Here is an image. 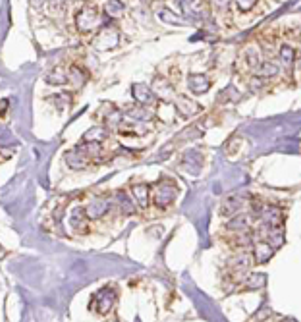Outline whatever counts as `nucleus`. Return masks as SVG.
I'll return each instance as SVG.
<instances>
[{"instance_id": "393cba45", "label": "nucleus", "mask_w": 301, "mask_h": 322, "mask_svg": "<svg viewBox=\"0 0 301 322\" xmlns=\"http://www.w3.org/2000/svg\"><path fill=\"white\" fill-rule=\"evenodd\" d=\"M52 103H56V108L64 110L72 104V93H60V95H54L52 97Z\"/></svg>"}, {"instance_id": "423d86ee", "label": "nucleus", "mask_w": 301, "mask_h": 322, "mask_svg": "<svg viewBox=\"0 0 301 322\" xmlns=\"http://www.w3.org/2000/svg\"><path fill=\"white\" fill-rule=\"evenodd\" d=\"M174 108L186 118L201 112V104L195 103V101H189V97H186V95H178V97L174 99Z\"/></svg>"}, {"instance_id": "412c9836", "label": "nucleus", "mask_w": 301, "mask_h": 322, "mask_svg": "<svg viewBox=\"0 0 301 322\" xmlns=\"http://www.w3.org/2000/svg\"><path fill=\"white\" fill-rule=\"evenodd\" d=\"M116 197H118V206H120V210H122V214H126V216H131L133 212H135V206H133V201L129 199L128 195L124 193V191H118L116 193Z\"/></svg>"}, {"instance_id": "4be33fe9", "label": "nucleus", "mask_w": 301, "mask_h": 322, "mask_svg": "<svg viewBox=\"0 0 301 322\" xmlns=\"http://www.w3.org/2000/svg\"><path fill=\"white\" fill-rule=\"evenodd\" d=\"M242 208V201L240 199H234V197H230L226 199L222 206H220V214H224V216H236V212Z\"/></svg>"}, {"instance_id": "dca6fc26", "label": "nucleus", "mask_w": 301, "mask_h": 322, "mask_svg": "<svg viewBox=\"0 0 301 322\" xmlns=\"http://www.w3.org/2000/svg\"><path fill=\"white\" fill-rule=\"evenodd\" d=\"M102 10H104V15L108 19H118V17H122V15L126 14V6L120 0H106Z\"/></svg>"}, {"instance_id": "f257e3e1", "label": "nucleus", "mask_w": 301, "mask_h": 322, "mask_svg": "<svg viewBox=\"0 0 301 322\" xmlns=\"http://www.w3.org/2000/svg\"><path fill=\"white\" fill-rule=\"evenodd\" d=\"M102 23H104V19L100 15V10L95 6H85L75 15V25L81 33H93L99 27H104Z\"/></svg>"}, {"instance_id": "7c9ffc66", "label": "nucleus", "mask_w": 301, "mask_h": 322, "mask_svg": "<svg viewBox=\"0 0 301 322\" xmlns=\"http://www.w3.org/2000/svg\"><path fill=\"white\" fill-rule=\"evenodd\" d=\"M6 108H8V101H2V116H4V112H6Z\"/></svg>"}, {"instance_id": "f8f14e48", "label": "nucleus", "mask_w": 301, "mask_h": 322, "mask_svg": "<svg viewBox=\"0 0 301 322\" xmlns=\"http://www.w3.org/2000/svg\"><path fill=\"white\" fill-rule=\"evenodd\" d=\"M66 162H68V166L73 168V170H85L87 166H89V157L83 155V153L75 147V151H68V153H66Z\"/></svg>"}, {"instance_id": "1a4fd4ad", "label": "nucleus", "mask_w": 301, "mask_h": 322, "mask_svg": "<svg viewBox=\"0 0 301 322\" xmlns=\"http://www.w3.org/2000/svg\"><path fill=\"white\" fill-rule=\"evenodd\" d=\"M110 206H112V201H108V199H95L85 206L87 216H89V220H97L104 216L110 210Z\"/></svg>"}, {"instance_id": "20e7f679", "label": "nucleus", "mask_w": 301, "mask_h": 322, "mask_svg": "<svg viewBox=\"0 0 301 322\" xmlns=\"http://www.w3.org/2000/svg\"><path fill=\"white\" fill-rule=\"evenodd\" d=\"M153 93H155V97H158V101H162V103H174V99L178 97L172 87V83L166 77H155Z\"/></svg>"}, {"instance_id": "9b49d317", "label": "nucleus", "mask_w": 301, "mask_h": 322, "mask_svg": "<svg viewBox=\"0 0 301 322\" xmlns=\"http://www.w3.org/2000/svg\"><path fill=\"white\" fill-rule=\"evenodd\" d=\"M273 255H274L273 243H269V241H259V243H255V249H253L255 264H265Z\"/></svg>"}, {"instance_id": "cd10ccee", "label": "nucleus", "mask_w": 301, "mask_h": 322, "mask_svg": "<svg viewBox=\"0 0 301 322\" xmlns=\"http://www.w3.org/2000/svg\"><path fill=\"white\" fill-rule=\"evenodd\" d=\"M232 2H234L242 12H249V10L255 6V2H257V0H232Z\"/></svg>"}, {"instance_id": "39448f33", "label": "nucleus", "mask_w": 301, "mask_h": 322, "mask_svg": "<svg viewBox=\"0 0 301 322\" xmlns=\"http://www.w3.org/2000/svg\"><path fill=\"white\" fill-rule=\"evenodd\" d=\"M95 301H97V311H99L100 315H106L110 309L114 307L116 290H114V288H110V286L102 288V290H99V293H97Z\"/></svg>"}, {"instance_id": "4468645a", "label": "nucleus", "mask_w": 301, "mask_h": 322, "mask_svg": "<svg viewBox=\"0 0 301 322\" xmlns=\"http://www.w3.org/2000/svg\"><path fill=\"white\" fill-rule=\"evenodd\" d=\"M108 137V128L106 126H93V128H89L85 133H83V141L87 143H102L104 139Z\"/></svg>"}, {"instance_id": "a211bd4d", "label": "nucleus", "mask_w": 301, "mask_h": 322, "mask_svg": "<svg viewBox=\"0 0 301 322\" xmlns=\"http://www.w3.org/2000/svg\"><path fill=\"white\" fill-rule=\"evenodd\" d=\"M131 195L135 199V203L139 206H147L149 205V197H151V187L145 185V183H137V185H131Z\"/></svg>"}, {"instance_id": "c85d7f7f", "label": "nucleus", "mask_w": 301, "mask_h": 322, "mask_svg": "<svg viewBox=\"0 0 301 322\" xmlns=\"http://www.w3.org/2000/svg\"><path fill=\"white\" fill-rule=\"evenodd\" d=\"M211 4L216 12H226L230 6V0H211Z\"/></svg>"}, {"instance_id": "f3484780", "label": "nucleus", "mask_w": 301, "mask_h": 322, "mask_svg": "<svg viewBox=\"0 0 301 322\" xmlns=\"http://www.w3.org/2000/svg\"><path fill=\"white\" fill-rule=\"evenodd\" d=\"M255 263V259H253V253H240V255H236L234 259H230L228 261V266L232 270H236V272H240V270H245L249 264Z\"/></svg>"}, {"instance_id": "9d476101", "label": "nucleus", "mask_w": 301, "mask_h": 322, "mask_svg": "<svg viewBox=\"0 0 301 322\" xmlns=\"http://www.w3.org/2000/svg\"><path fill=\"white\" fill-rule=\"evenodd\" d=\"M261 218L267 226H280L282 224V210L278 206H273V205H267L261 208Z\"/></svg>"}, {"instance_id": "6ab92c4d", "label": "nucleus", "mask_w": 301, "mask_h": 322, "mask_svg": "<svg viewBox=\"0 0 301 322\" xmlns=\"http://www.w3.org/2000/svg\"><path fill=\"white\" fill-rule=\"evenodd\" d=\"M126 114H128L129 118L145 120V122H149V120H153V118H155V112H151L149 108H145V104H139V106H129L128 110H126Z\"/></svg>"}, {"instance_id": "7ed1b4c3", "label": "nucleus", "mask_w": 301, "mask_h": 322, "mask_svg": "<svg viewBox=\"0 0 301 322\" xmlns=\"http://www.w3.org/2000/svg\"><path fill=\"white\" fill-rule=\"evenodd\" d=\"M120 43V33L114 27H100V31L97 33V37L93 39V48L95 50H110L116 48Z\"/></svg>"}, {"instance_id": "aec40b11", "label": "nucleus", "mask_w": 301, "mask_h": 322, "mask_svg": "<svg viewBox=\"0 0 301 322\" xmlns=\"http://www.w3.org/2000/svg\"><path fill=\"white\" fill-rule=\"evenodd\" d=\"M89 216H87V210L85 208H81V206H77V208H73L72 216H70V224H72L75 230H85V224Z\"/></svg>"}, {"instance_id": "ddd939ff", "label": "nucleus", "mask_w": 301, "mask_h": 322, "mask_svg": "<svg viewBox=\"0 0 301 322\" xmlns=\"http://www.w3.org/2000/svg\"><path fill=\"white\" fill-rule=\"evenodd\" d=\"M131 93H133V99H135L139 104H145V106L155 101L153 89H149L147 85H143V83H133V85H131Z\"/></svg>"}, {"instance_id": "5701e85b", "label": "nucleus", "mask_w": 301, "mask_h": 322, "mask_svg": "<svg viewBox=\"0 0 301 322\" xmlns=\"http://www.w3.org/2000/svg\"><path fill=\"white\" fill-rule=\"evenodd\" d=\"M228 228L230 230H236V232H244V230L249 228V218L244 216V214H238V216H234V220L228 222Z\"/></svg>"}, {"instance_id": "6e6552de", "label": "nucleus", "mask_w": 301, "mask_h": 322, "mask_svg": "<svg viewBox=\"0 0 301 322\" xmlns=\"http://www.w3.org/2000/svg\"><path fill=\"white\" fill-rule=\"evenodd\" d=\"M180 6H182V12L186 15H191L193 19H201L207 15V6L203 0H182Z\"/></svg>"}, {"instance_id": "bb28decb", "label": "nucleus", "mask_w": 301, "mask_h": 322, "mask_svg": "<svg viewBox=\"0 0 301 322\" xmlns=\"http://www.w3.org/2000/svg\"><path fill=\"white\" fill-rule=\"evenodd\" d=\"M245 286H247V288H263V286H265V276H263V274L249 276V280H247Z\"/></svg>"}, {"instance_id": "0eeeda50", "label": "nucleus", "mask_w": 301, "mask_h": 322, "mask_svg": "<svg viewBox=\"0 0 301 322\" xmlns=\"http://www.w3.org/2000/svg\"><path fill=\"white\" fill-rule=\"evenodd\" d=\"M187 87L193 95H205L211 89V79L205 73H191L187 77Z\"/></svg>"}, {"instance_id": "a878e982", "label": "nucleus", "mask_w": 301, "mask_h": 322, "mask_svg": "<svg viewBox=\"0 0 301 322\" xmlns=\"http://www.w3.org/2000/svg\"><path fill=\"white\" fill-rule=\"evenodd\" d=\"M296 58V50L292 46H282L280 48V60L286 64V66H292V62Z\"/></svg>"}, {"instance_id": "b1692460", "label": "nucleus", "mask_w": 301, "mask_h": 322, "mask_svg": "<svg viewBox=\"0 0 301 322\" xmlns=\"http://www.w3.org/2000/svg\"><path fill=\"white\" fill-rule=\"evenodd\" d=\"M257 73H259V77H273V75L278 73V66L273 64V62H263V64L259 66Z\"/></svg>"}, {"instance_id": "2eb2a0df", "label": "nucleus", "mask_w": 301, "mask_h": 322, "mask_svg": "<svg viewBox=\"0 0 301 322\" xmlns=\"http://www.w3.org/2000/svg\"><path fill=\"white\" fill-rule=\"evenodd\" d=\"M46 83H50V85H66V83H70V72L66 68H62V66H56L54 70H50L46 73Z\"/></svg>"}, {"instance_id": "c756f323", "label": "nucleus", "mask_w": 301, "mask_h": 322, "mask_svg": "<svg viewBox=\"0 0 301 322\" xmlns=\"http://www.w3.org/2000/svg\"><path fill=\"white\" fill-rule=\"evenodd\" d=\"M48 6H50L52 10H62V8L66 6V0H48Z\"/></svg>"}, {"instance_id": "f03ea898", "label": "nucleus", "mask_w": 301, "mask_h": 322, "mask_svg": "<svg viewBox=\"0 0 301 322\" xmlns=\"http://www.w3.org/2000/svg\"><path fill=\"white\" fill-rule=\"evenodd\" d=\"M176 183L170 181V179H162V181H158L157 185H155V189H153V201H155V205L158 208H166V206H170L174 203V199H176Z\"/></svg>"}]
</instances>
